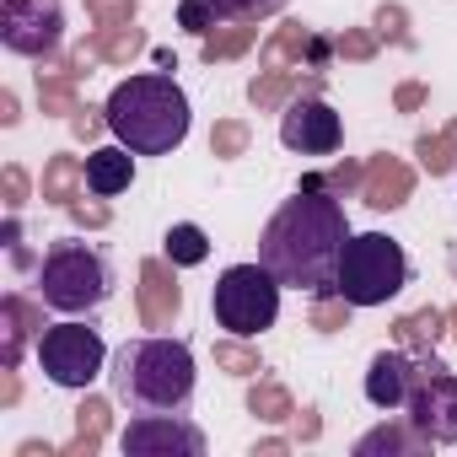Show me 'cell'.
Returning a JSON list of instances; mask_svg holds the SVG:
<instances>
[{"label": "cell", "instance_id": "7c38bea8", "mask_svg": "<svg viewBox=\"0 0 457 457\" xmlns=\"http://www.w3.org/2000/svg\"><path fill=\"white\" fill-rule=\"evenodd\" d=\"M135 312H140V328H151V334L178 328V318H183V286H178V264L167 253L140 259V270H135Z\"/></svg>", "mask_w": 457, "mask_h": 457}, {"label": "cell", "instance_id": "9c48e42d", "mask_svg": "<svg viewBox=\"0 0 457 457\" xmlns=\"http://www.w3.org/2000/svg\"><path fill=\"white\" fill-rule=\"evenodd\" d=\"M0 44L22 60H49L65 44L60 0H0Z\"/></svg>", "mask_w": 457, "mask_h": 457}, {"label": "cell", "instance_id": "8d00e7d4", "mask_svg": "<svg viewBox=\"0 0 457 457\" xmlns=\"http://www.w3.org/2000/svg\"><path fill=\"white\" fill-rule=\"evenodd\" d=\"M65 124H71V135H76L81 145H97L103 135H113V124H108V108H103V103H81V108H76Z\"/></svg>", "mask_w": 457, "mask_h": 457}, {"label": "cell", "instance_id": "bcb514c9", "mask_svg": "<svg viewBox=\"0 0 457 457\" xmlns=\"http://www.w3.org/2000/svg\"><path fill=\"white\" fill-rule=\"evenodd\" d=\"M17 457H60V446L49 436H28V441H17Z\"/></svg>", "mask_w": 457, "mask_h": 457}, {"label": "cell", "instance_id": "7402d4cb", "mask_svg": "<svg viewBox=\"0 0 457 457\" xmlns=\"http://www.w3.org/2000/svg\"><path fill=\"white\" fill-rule=\"evenodd\" d=\"M87 44H92V54H97L103 65H113V71L135 65V60L151 49L145 28H135V22H124V28H92V33H87Z\"/></svg>", "mask_w": 457, "mask_h": 457}, {"label": "cell", "instance_id": "d6986e66", "mask_svg": "<svg viewBox=\"0 0 457 457\" xmlns=\"http://www.w3.org/2000/svg\"><path fill=\"white\" fill-rule=\"evenodd\" d=\"M307 44H312V28L302 17H286L259 44V71H307Z\"/></svg>", "mask_w": 457, "mask_h": 457}, {"label": "cell", "instance_id": "6da1fadb", "mask_svg": "<svg viewBox=\"0 0 457 457\" xmlns=\"http://www.w3.org/2000/svg\"><path fill=\"white\" fill-rule=\"evenodd\" d=\"M350 243L345 199L323 183H302L259 232V264L291 291H323L339 275V253Z\"/></svg>", "mask_w": 457, "mask_h": 457}, {"label": "cell", "instance_id": "4fadbf2b", "mask_svg": "<svg viewBox=\"0 0 457 457\" xmlns=\"http://www.w3.org/2000/svg\"><path fill=\"white\" fill-rule=\"evenodd\" d=\"M414 183H420V162H403L393 151H371L366 156V183H361V204L387 215V210H403L414 199Z\"/></svg>", "mask_w": 457, "mask_h": 457}, {"label": "cell", "instance_id": "83f0119b", "mask_svg": "<svg viewBox=\"0 0 457 457\" xmlns=\"http://www.w3.org/2000/svg\"><path fill=\"white\" fill-rule=\"evenodd\" d=\"M350 318H355V302H350L339 286L312 291V302H307V328H312V334H345Z\"/></svg>", "mask_w": 457, "mask_h": 457}, {"label": "cell", "instance_id": "ac0fdd59", "mask_svg": "<svg viewBox=\"0 0 457 457\" xmlns=\"http://www.w3.org/2000/svg\"><path fill=\"white\" fill-rule=\"evenodd\" d=\"M81 194H87V162L71 156V151H49L44 178H38V199L54 204V210H71Z\"/></svg>", "mask_w": 457, "mask_h": 457}, {"label": "cell", "instance_id": "ee69618b", "mask_svg": "<svg viewBox=\"0 0 457 457\" xmlns=\"http://www.w3.org/2000/svg\"><path fill=\"white\" fill-rule=\"evenodd\" d=\"M286 452H296V436H259L248 457H286Z\"/></svg>", "mask_w": 457, "mask_h": 457}, {"label": "cell", "instance_id": "4316f807", "mask_svg": "<svg viewBox=\"0 0 457 457\" xmlns=\"http://www.w3.org/2000/svg\"><path fill=\"white\" fill-rule=\"evenodd\" d=\"M414 162H420V172H430V178L457 172V119H446L436 135H414Z\"/></svg>", "mask_w": 457, "mask_h": 457}, {"label": "cell", "instance_id": "74e56055", "mask_svg": "<svg viewBox=\"0 0 457 457\" xmlns=\"http://www.w3.org/2000/svg\"><path fill=\"white\" fill-rule=\"evenodd\" d=\"M328 194H339V199H361V183H366V162L361 156H339L328 172Z\"/></svg>", "mask_w": 457, "mask_h": 457}, {"label": "cell", "instance_id": "5bb4252c", "mask_svg": "<svg viewBox=\"0 0 457 457\" xmlns=\"http://www.w3.org/2000/svg\"><path fill=\"white\" fill-rule=\"evenodd\" d=\"M44 296H22V291H6L0 296V366H22L28 345H38V334L49 328L44 323Z\"/></svg>", "mask_w": 457, "mask_h": 457}, {"label": "cell", "instance_id": "5b68a950", "mask_svg": "<svg viewBox=\"0 0 457 457\" xmlns=\"http://www.w3.org/2000/svg\"><path fill=\"white\" fill-rule=\"evenodd\" d=\"M334 286H339L355 307H387V302L409 286V253H403L398 237H387V232H350V243H345V253H339Z\"/></svg>", "mask_w": 457, "mask_h": 457}, {"label": "cell", "instance_id": "f6af8a7d", "mask_svg": "<svg viewBox=\"0 0 457 457\" xmlns=\"http://www.w3.org/2000/svg\"><path fill=\"white\" fill-rule=\"evenodd\" d=\"M22 124V97L12 87H0V129H17Z\"/></svg>", "mask_w": 457, "mask_h": 457}, {"label": "cell", "instance_id": "2e32d148", "mask_svg": "<svg viewBox=\"0 0 457 457\" xmlns=\"http://www.w3.org/2000/svg\"><path fill=\"white\" fill-rule=\"evenodd\" d=\"M436 441L425 436V430H414V420L403 414V420H382V425H371L366 436H355V457H425Z\"/></svg>", "mask_w": 457, "mask_h": 457}, {"label": "cell", "instance_id": "60d3db41", "mask_svg": "<svg viewBox=\"0 0 457 457\" xmlns=\"http://www.w3.org/2000/svg\"><path fill=\"white\" fill-rule=\"evenodd\" d=\"M291 436H296V446H318L323 441V409L318 403H302L291 414Z\"/></svg>", "mask_w": 457, "mask_h": 457}, {"label": "cell", "instance_id": "1f68e13d", "mask_svg": "<svg viewBox=\"0 0 457 457\" xmlns=\"http://www.w3.org/2000/svg\"><path fill=\"white\" fill-rule=\"evenodd\" d=\"M371 28H377V38L387 44V49H414V17H409V6L403 0H382V6L371 12Z\"/></svg>", "mask_w": 457, "mask_h": 457}, {"label": "cell", "instance_id": "ba28073f", "mask_svg": "<svg viewBox=\"0 0 457 457\" xmlns=\"http://www.w3.org/2000/svg\"><path fill=\"white\" fill-rule=\"evenodd\" d=\"M403 414L436 446H452L457 441V371L446 361H436V350L430 355H414V382H409Z\"/></svg>", "mask_w": 457, "mask_h": 457}, {"label": "cell", "instance_id": "7bdbcfd3", "mask_svg": "<svg viewBox=\"0 0 457 457\" xmlns=\"http://www.w3.org/2000/svg\"><path fill=\"white\" fill-rule=\"evenodd\" d=\"M22 366H0V409H17L22 403Z\"/></svg>", "mask_w": 457, "mask_h": 457}, {"label": "cell", "instance_id": "44dd1931", "mask_svg": "<svg viewBox=\"0 0 457 457\" xmlns=\"http://www.w3.org/2000/svg\"><path fill=\"white\" fill-rule=\"evenodd\" d=\"M393 339L409 350V355H430L441 339H446V307H414V312H398L393 318Z\"/></svg>", "mask_w": 457, "mask_h": 457}, {"label": "cell", "instance_id": "d4e9b609", "mask_svg": "<svg viewBox=\"0 0 457 457\" xmlns=\"http://www.w3.org/2000/svg\"><path fill=\"white\" fill-rule=\"evenodd\" d=\"M33 76H38V113H44V119H71V113L81 108V81H76V76L49 71V65H38Z\"/></svg>", "mask_w": 457, "mask_h": 457}, {"label": "cell", "instance_id": "c3c4849f", "mask_svg": "<svg viewBox=\"0 0 457 457\" xmlns=\"http://www.w3.org/2000/svg\"><path fill=\"white\" fill-rule=\"evenodd\" d=\"M12 264H17V270H38L44 259H38L33 248H22V243H17V248H12Z\"/></svg>", "mask_w": 457, "mask_h": 457}, {"label": "cell", "instance_id": "e0dca14e", "mask_svg": "<svg viewBox=\"0 0 457 457\" xmlns=\"http://www.w3.org/2000/svg\"><path fill=\"white\" fill-rule=\"evenodd\" d=\"M108 436H113V398L81 393V403H76V436L60 446V457H97Z\"/></svg>", "mask_w": 457, "mask_h": 457}, {"label": "cell", "instance_id": "277c9868", "mask_svg": "<svg viewBox=\"0 0 457 457\" xmlns=\"http://www.w3.org/2000/svg\"><path fill=\"white\" fill-rule=\"evenodd\" d=\"M38 275V296L65 312V318H81V312H97L108 296H113V264L103 248L81 243V237H60L44 248V264L33 270Z\"/></svg>", "mask_w": 457, "mask_h": 457}, {"label": "cell", "instance_id": "cb8c5ba5", "mask_svg": "<svg viewBox=\"0 0 457 457\" xmlns=\"http://www.w3.org/2000/svg\"><path fill=\"white\" fill-rule=\"evenodd\" d=\"M243 403H248V414H253L259 425H291V414H296L291 387H286V382H275V377H253Z\"/></svg>", "mask_w": 457, "mask_h": 457}, {"label": "cell", "instance_id": "836d02e7", "mask_svg": "<svg viewBox=\"0 0 457 457\" xmlns=\"http://www.w3.org/2000/svg\"><path fill=\"white\" fill-rule=\"evenodd\" d=\"M33 172L22 167V162H6V167H0V204H6V210H28L33 204Z\"/></svg>", "mask_w": 457, "mask_h": 457}, {"label": "cell", "instance_id": "ab89813d", "mask_svg": "<svg viewBox=\"0 0 457 457\" xmlns=\"http://www.w3.org/2000/svg\"><path fill=\"white\" fill-rule=\"evenodd\" d=\"M226 22H264L275 12H286V0H215Z\"/></svg>", "mask_w": 457, "mask_h": 457}, {"label": "cell", "instance_id": "f1b7e54d", "mask_svg": "<svg viewBox=\"0 0 457 457\" xmlns=\"http://www.w3.org/2000/svg\"><path fill=\"white\" fill-rule=\"evenodd\" d=\"M162 253H167L178 270L204 264V259H210V237H204V226H194V220H172V226H167V237H162Z\"/></svg>", "mask_w": 457, "mask_h": 457}, {"label": "cell", "instance_id": "ffe728a7", "mask_svg": "<svg viewBox=\"0 0 457 457\" xmlns=\"http://www.w3.org/2000/svg\"><path fill=\"white\" fill-rule=\"evenodd\" d=\"M135 183V151L129 145H97L92 156H87V194H103V199H113V194H124Z\"/></svg>", "mask_w": 457, "mask_h": 457}, {"label": "cell", "instance_id": "30bf717a", "mask_svg": "<svg viewBox=\"0 0 457 457\" xmlns=\"http://www.w3.org/2000/svg\"><path fill=\"white\" fill-rule=\"evenodd\" d=\"M124 457H204V430L183 414H135L119 436Z\"/></svg>", "mask_w": 457, "mask_h": 457}, {"label": "cell", "instance_id": "3957f363", "mask_svg": "<svg viewBox=\"0 0 457 457\" xmlns=\"http://www.w3.org/2000/svg\"><path fill=\"white\" fill-rule=\"evenodd\" d=\"M113 398L135 414H183L194 403V350L172 334L129 339L108 366Z\"/></svg>", "mask_w": 457, "mask_h": 457}, {"label": "cell", "instance_id": "d6a6232c", "mask_svg": "<svg viewBox=\"0 0 457 457\" xmlns=\"http://www.w3.org/2000/svg\"><path fill=\"white\" fill-rule=\"evenodd\" d=\"M334 49H339L345 65H371V60L382 54V38H377V28L366 22V28H345V33H334Z\"/></svg>", "mask_w": 457, "mask_h": 457}, {"label": "cell", "instance_id": "681fc988", "mask_svg": "<svg viewBox=\"0 0 457 457\" xmlns=\"http://www.w3.org/2000/svg\"><path fill=\"white\" fill-rule=\"evenodd\" d=\"M446 339H452V345H457V302H452V307H446Z\"/></svg>", "mask_w": 457, "mask_h": 457}, {"label": "cell", "instance_id": "4dcf8cb0", "mask_svg": "<svg viewBox=\"0 0 457 457\" xmlns=\"http://www.w3.org/2000/svg\"><path fill=\"white\" fill-rule=\"evenodd\" d=\"M253 151V124L248 119H215L210 124V156L215 162H243Z\"/></svg>", "mask_w": 457, "mask_h": 457}, {"label": "cell", "instance_id": "9a60e30c", "mask_svg": "<svg viewBox=\"0 0 457 457\" xmlns=\"http://www.w3.org/2000/svg\"><path fill=\"white\" fill-rule=\"evenodd\" d=\"M409 382H414V355L398 345V350H377L371 361H366V398L377 403V409H403L409 403Z\"/></svg>", "mask_w": 457, "mask_h": 457}, {"label": "cell", "instance_id": "f907efd6", "mask_svg": "<svg viewBox=\"0 0 457 457\" xmlns=\"http://www.w3.org/2000/svg\"><path fill=\"white\" fill-rule=\"evenodd\" d=\"M452 178H457V172H452Z\"/></svg>", "mask_w": 457, "mask_h": 457}, {"label": "cell", "instance_id": "d590c367", "mask_svg": "<svg viewBox=\"0 0 457 457\" xmlns=\"http://www.w3.org/2000/svg\"><path fill=\"white\" fill-rule=\"evenodd\" d=\"M65 215H71V226H76V232H108V226H113V204H108L103 194H92V199L81 194V199H76Z\"/></svg>", "mask_w": 457, "mask_h": 457}, {"label": "cell", "instance_id": "f546056e", "mask_svg": "<svg viewBox=\"0 0 457 457\" xmlns=\"http://www.w3.org/2000/svg\"><path fill=\"white\" fill-rule=\"evenodd\" d=\"M215 371H226V377H237V382H253L259 371H264V361H259V345H248L243 334H226V339H215Z\"/></svg>", "mask_w": 457, "mask_h": 457}, {"label": "cell", "instance_id": "52a82bcc", "mask_svg": "<svg viewBox=\"0 0 457 457\" xmlns=\"http://www.w3.org/2000/svg\"><path fill=\"white\" fill-rule=\"evenodd\" d=\"M33 350H38L44 377H49L54 387H71V393H87L92 377H97L103 361H108L103 334H97L92 323H81V318H71V323H49V328L38 334Z\"/></svg>", "mask_w": 457, "mask_h": 457}, {"label": "cell", "instance_id": "7dc6e473", "mask_svg": "<svg viewBox=\"0 0 457 457\" xmlns=\"http://www.w3.org/2000/svg\"><path fill=\"white\" fill-rule=\"evenodd\" d=\"M0 243L17 248L22 243V210H6V226H0Z\"/></svg>", "mask_w": 457, "mask_h": 457}, {"label": "cell", "instance_id": "8992f818", "mask_svg": "<svg viewBox=\"0 0 457 457\" xmlns=\"http://www.w3.org/2000/svg\"><path fill=\"white\" fill-rule=\"evenodd\" d=\"M210 312L226 334L253 339V334L275 328V318H280V280L264 264H232L210 291Z\"/></svg>", "mask_w": 457, "mask_h": 457}, {"label": "cell", "instance_id": "b9f144b4", "mask_svg": "<svg viewBox=\"0 0 457 457\" xmlns=\"http://www.w3.org/2000/svg\"><path fill=\"white\" fill-rule=\"evenodd\" d=\"M425 103H430V87H425V81H398V87H393V108H398V113H420Z\"/></svg>", "mask_w": 457, "mask_h": 457}, {"label": "cell", "instance_id": "603a6c76", "mask_svg": "<svg viewBox=\"0 0 457 457\" xmlns=\"http://www.w3.org/2000/svg\"><path fill=\"white\" fill-rule=\"evenodd\" d=\"M259 44V22H220L215 33L199 38V60L204 65H232V60H248Z\"/></svg>", "mask_w": 457, "mask_h": 457}, {"label": "cell", "instance_id": "484cf974", "mask_svg": "<svg viewBox=\"0 0 457 457\" xmlns=\"http://www.w3.org/2000/svg\"><path fill=\"white\" fill-rule=\"evenodd\" d=\"M296 97H302L296 71H259V76H248V103L259 113H286Z\"/></svg>", "mask_w": 457, "mask_h": 457}, {"label": "cell", "instance_id": "f35d334b", "mask_svg": "<svg viewBox=\"0 0 457 457\" xmlns=\"http://www.w3.org/2000/svg\"><path fill=\"white\" fill-rule=\"evenodd\" d=\"M81 6H87L92 28H124L140 17V0H81Z\"/></svg>", "mask_w": 457, "mask_h": 457}, {"label": "cell", "instance_id": "8fae6325", "mask_svg": "<svg viewBox=\"0 0 457 457\" xmlns=\"http://www.w3.org/2000/svg\"><path fill=\"white\" fill-rule=\"evenodd\" d=\"M280 145L296 156H334L345 145V119L323 97H296L280 113Z\"/></svg>", "mask_w": 457, "mask_h": 457}, {"label": "cell", "instance_id": "e575fe53", "mask_svg": "<svg viewBox=\"0 0 457 457\" xmlns=\"http://www.w3.org/2000/svg\"><path fill=\"white\" fill-rule=\"evenodd\" d=\"M220 22H226V17H220L215 0H178V28H183V33L204 38V33H215Z\"/></svg>", "mask_w": 457, "mask_h": 457}, {"label": "cell", "instance_id": "7a4b0ae2", "mask_svg": "<svg viewBox=\"0 0 457 457\" xmlns=\"http://www.w3.org/2000/svg\"><path fill=\"white\" fill-rule=\"evenodd\" d=\"M103 108H108V124H113V140L129 145L135 156H172L188 140V129H194L188 92L167 71L124 76L103 97Z\"/></svg>", "mask_w": 457, "mask_h": 457}]
</instances>
